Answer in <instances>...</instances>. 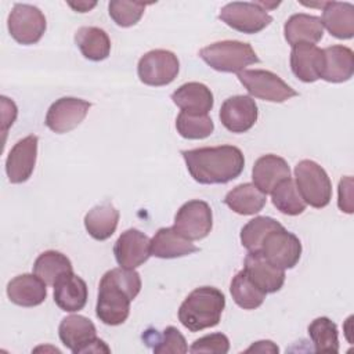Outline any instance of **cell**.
Segmentation results:
<instances>
[{
  "instance_id": "obj_37",
  "label": "cell",
  "mask_w": 354,
  "mask_h": 354,
  "mask_svg": "<svg viewBox=\"0 0 354 354\" xmlns=\"http://www.w3.org/2000/svg\"><path fill=\"white\" fill-rule=\"evenodd\" d=\"M147 4L144 3H137V1H124V0H112L108 4V12L109 17L113 19V22L118 26L122 28H129L136 25L144 11H145Z\"/></svg>"
},
{
  "instance_id": "obj_38",
  "label": "cell",
  "mask_w": 354,
  "mask_h": 354,
  "mask_svg": "<svg viewBox=\"0 0 354 354\" xmlns=\"http://www.w3.org/2000/svg\"><path fill=\"white\" fill-rule=\"evenodd\" d=\"M189 353H217L225 354L230 351V340L224 333H210L196 339L188 348Z\"/></svg>"
},
{
  "instance_id": "obj_34",
  "label": "cell",
  "mask_w": 354,
  "mask_h": 354,
  "mask_svg": "<svg viewBox=\"0 0 354 354\" xmlns=\"http://www.w3.org/2000/svg\"><path fill=\"white\" fill-rule=\"evenodd\" d=\"M308 336L317 353H339L337 326L328 317H318L308 325Z\"/></svg>"
},
{
  "instance_id": "obj_5",
  "label": "cell",
  "mask_w": 354,
  "mask_h": 354,
  "mask_svg": "<svg viewBox=\"0 0 354 354\" xmlns=\"http://www.w3.org/2000/svg\"><path fill=\"white\" fill-rule=\"evenodd\" d=\"M295 184L306 205L322 209L332 199V183L317 162L304 159L295 166Z\"/></svg>"
},
{
  "instance_id": "obj_1",
  "label": "cell",
  "mask_w": 354,
  "mask_h": 354,
  "mask_svg": "<svg viewBox=\"0 0 354 354\" xmlns=\"http://www.w3.org/2000/svg\"><path fill=\"white\" fill-rule=\"evenodd\" d=\"M141 290V278L134 268H112L106 271L98 286L95 314L111 326L123 324L130 314V303Z\"/></svg>"
},
{
  "instance_id": "obj_30",
  "label": "cell",
  "mask_w": 354,
  "mask_h": 354,
  "mask_svg": "<svg viewBox=\"0 0 354 354\" xmlns=\"http://www.w3.org/2000/svg\"><path fill=\"white\" fill-rule=\"evenodd\" d=\"M73 267L71 260L61 252L46 250L35 260L33 274L43 279L47 285L54 283L66 272H72Z\"/></svg>"
},
{
  "instance_id": "obj_25",
  "label": "cell",
  "mask_w": 354,
  "mask_h": 354,
  "mask_svg": "<svg viewBox=\"0 0 354 354\" xmlns=\"http://www.w3.org/2000/svg\"><path fill=\"white\" fill-rule=\"evenodd\" d=\"M171 100L181 111L198 115H207L214 104L210 88L199 82H189L180 86L171 94Z\"/></svg>"
},
{
  "instance_id": "obj_7",
  "label": "cell",
  "mask_w": 354,
  "mask_h": 354,
  "mask_svg": "<svg viewBox=\"0 0 354 354\" xmlns=\"http://www.w3.org/2000/svg\"><path fill=\"white\" fill-rule=\"evenodd\" d=\"M238 79L252 97L264 101L285 102L299 95V93L278 75L266 69H243L238 73Z\"/></svg>"
},
{
  "instance_id": "obj_35",
  "label": "cell",
  "mask_w": 354,
  "mask_h": 354,
  "mask_svg": "<svg viewBox=\"0 0 354 354\" xmlns=\"http://www.w3.org/2000/svg\"><path fill=\"white\" fill-rule=\"evenodd\" d=\"M279 227H282V224L275 218L267 216H257L242 227L241 243L248 252L259 253L266 235Z\"/></svg>"
},
{
  "instance_id": "obj_13",
  "label": "cell",
  "mask_w": 354,
  "mask_h": 354,
  "mask_svg": "<svg viewBox=\"0 0 354 354\" xmlns=\"http://www.w3.org/2000/svg\"><path fill=\"white\" fill-rule=\"evenodd\" d=\"M91 104L82 98L62 97L51 104L46 115V126L57 133L64 134L77 127L90 109Z\"/></svg>"
},
{
  "instance_id": "obj_42",
  "label": "cell",
  "mask_w": 354,
  "mask_h": 354,
  "mask_svg": "<svg viewBox=\"0 0 354 354\" xmlns=\"http://www.w3.org/2000/svg\"><path fill=\"white\" fill-rule=\"evenodd\" d=\"M68 4H69V7H72L76 12H87V11H90L91 8H94V7L97 6L95 1H77V3L69 1Z\"/></svg>"
},
{
  "instance_id": "obj_22",
  "label": "cell",
  "mask_w": 354,
  "mask_h": 354,
  "mask_svg": "<svg viewBox=\"0 0 354 354\" xmlns=\"http://www.w3.org/2000/svg\"><path fill=\"white\" fill-rule=\"evenodd\" d=\"M324 62L321 79L329 83H343L353 77L354 53L346 46H330L322 50Z\"/></svg>"
},
{
  "instance_id": "obj_40",
  "label": "cell",
  "mask_w": 354,
  "mask_h": 354,
  "mask_svg": "<svg viewBox=\"0 0 354 354\" xmlns=\"http://www.w3.org/2000/svg\"><path fill=\"white\" fill-rule=\"evenodd\" d=\"M1 120H3V133L6 134V131H7V129L10 127V126H12V123H14V120H15V118H17V113H18V111H17V106H15V104L10 100V98H7V97H4V95H1Z\"/></svg>"
},
{
  "instance_id": "obj_17",
  "label": "cell",
  "mask_w": 354,
  "mask_h": 354,
  "mask_svg": "<svg viewBox=\"0 0 354 354\" xmlns=\"http://www.w3.org/2000/svg\"><path fill=\"white\" fill-rule=\"evenodd\" d=\"M243 271L264 293L278 292L285 282V270L270 263L261 253L248 252L243 263Z\"/></svg>"
},
{
  "instance_id": "obj_32",
  "label": "cell",
  "mask_w": 354,
  "mask_h": 354,
  "mask_svg": "<svg viewBox=\"0 0 354 354\" xmlns=\"http://www.w3.org/2000/svg\"><path fill=\"white\" fill-rule=\"evenodd\" d=\"M272 205L283 214L297 216L306 210V202L300 196L292 177L281 181L271 192Z\"/></svg>"
},
{
  "instance_id": "obj_26",
  "label": "cell",
  "mask_w": 354,
  "mask_h": 354,
  "mask_svg": "<svg viewBox=\"0 0 354 354\" xmlns=\"http://www.w3.org/2000/svg\"><path fill=\"white\" fill-rule=\"evenodd\" d=\"M283 33L292 47L300 43L315 44L324 36V26L319 17L300 12L288 18L283 25Z\"/></svg>"
},
{
  "instance_id": "obj_36",
  "label": "cell",
  "mask_w": 354,
  "mask_h": 354,
  "mask_svg": "<svg viewBox=\"0 0 354 354\" xmlns=\"http://www.w3.org/2000/svg\"><path fill=\"white\" fill-rule=\"evenodd\" d=\"M177 133L187 140H202L214 130V123L209 115L188 113L181 111L176 119Z\"/></svg>"
},
{
  "instance_id": "obj_21",
  "label": "cell",
  "mask_w": 354,
  "mask_h": 354,
  "mask_svg": "<svg viewBox=\"0 0 354 354\" xmlns=\"http://www.w3.org/2000/svg\"><path fill=\"white\" fill-rule=\"evenodd\" d=\"M87 285L76 274L66 272L54 283V301L55 304L66 311L76 313L83 310L87 303Z\"/></svg>"
},
{
  "instance_id": "obj_18",
  "label": "cell",
  "mask_w": 354,
  "mask_h": 354,
  "mask_svg": "<svg viewBox=\"0 0 354 354\" xmlns=\"http://www.w3.org/2000/svg\"><path fill=\"white\" fill-rule=\"evenodd\" d=\"M290 177V169L288 162L274 153L260 156L253 166L252 178L253 184L263 192L271 194L272 189L283 180Z\"/></svg>"
},
{
  "instance_id": "obj_8",
  "label": "cell",
  "mask_w": 354,
  "mask_h": 354,
  "mask_svg": "<svg viewBox=\"0 0 354 354\" xmlns=\"http://www.w3.org/2000/svg\"><path fill=\"white\" fill-rule=\"evenodd\" d=\"M180 62L169 50H151L145 53L137 65L140 80L147 86L160 87L170 84L178 75Z\"/></svg>"
},
{
  "instance_id": "obj_33",
  "label": "cell",
  "mask_w": 354,
  "mask_h": 354,
  "mask_svg": "<svg viewBox=\"0 0 354 354\" xmlns=\"http://www.w3.org/2000/svg\"><path fill=\"white\" fill-rule=\"evenodd\" d=\"M142 339L148 346H152L155 354H184L188 351L185 337L174 326H167L162 333H158V330H145Z\"/></svg>"
},
{
  "instance_id": "obj_41",
  "label": "cell",
  "mask_w": 354,
  "mask_h": 354,
  "mask_svg": "<svg viewBox=\"0 0 354 354\" xmlns=\"http://www.w3.org/2000/svg\"><path fill=\"white\" fill-rule=\"evenodd\" d=\"M279 348L271 340H260L253 343L250 347L245 350V353H278Z\"/></svg>"
},
{
  "instance_id": "obj_11",
  "label": "cell",
  "mask_w": 354,
  "mask_h": 354,
  "mask_svg": "<svg viewBox=\"0 0 354 354\" xmlns=\"http://www.w3.org/2000/svg\"><path fill=\"white\" fill-rule=\"evenodd\" d=\"M259 253H261L274 266L282 270H289L300 260L301 242L293 232L288 231L282 225L266 235Z\"/></svg>"
},
{
  "instance_id": "obj_28",
  "label": "cell",
  "mask_w": 354,
  "mask_h": 354,
  "mask_svg": "<svg viewBox=\"0 0 354 354\" xmlns=\"http://www.w3.org/2000/svg\"><path fill=\"white\" fill-rule=\"evenodd\" d=\"M267 202V195L263 194L254 184L245 183L232 188L224 198V203L235 213L252 216L259 213Z\"/></svg>"
},
{
  "instance_id": "obj_27",
  "label": "cell",
  "mask_w": 354,
  "mask_h": 354,
  "mask_svg": "<svg viewBox=\"0 0 354 354\" xmlns=\"http://www.w3.org/2000/svg\"><path fill=\"white\" fill-rule=\"evenodd\" d=\"M119 223V210L109 202L94 206L84 216V228L95 241H105L113 235Z\"/></svg>"
},
{
  "instance_id": "obj_29",
  "label": "cell",
  "mask_w": 354,
  "mask_h": 354,
  "mask_svg": "<svg viewBox=\"0 0 354 354\" xmlns=\"http://www.w3.org/2000/svg\"><path fill=\"white\" fill-rule=\"evenodd\" d=\"M75 43L84 58L102 61L111 53V40L106 32L97 26H82L75 33Z\"/></svg>"
},
{
  "instance_id": "obj_9",
  "label": "cell",
  "mask_w": 354,
  "mask_h": 354,
  "mask_svg": "<svg viewBox=\"0 0 354 354\" xmlns=\"http://www.w3.org/2000/svg\"><path fill=\"white\" fill-rule=\"evenodd\" d=\"M218 18L230 28L246 35L259 33L272 22V17L259 4V1L228 3L220 10Z\"/></svg>"
},
{
  "instance_id": "obj_19",
  "label": "cell",
  "mask_w": 354,
  "mask_h": 354,
  "mask_svg": "<svg viewBox=\"0 0 354 354\" xmlns=\"http://www.w3.org/2000/svg\"><path fill=\"white\" fill-rule=\"evenodd\" d=\"M324 54L315 44L300 43L292 47L290 51V69L293 75L304 82L313 83L321 79Z\"/></svg>"
},
{
  "instance_id": "obj_2",
  "label": "cell",
  "mask_w": 354,
  "mask_h": 354,
  "mask_svg": "<svg viewBox=\"0 0 354 354\" xmlns=\"http://www.w3.org/2000/svg\"><path fill=\"white\" fill-rule=\"evenodd\" d=\"M181 155L191 177L199 184H227L245 167L243 153L234 145L187 149Z\"/></svg>"
},
{
  "instance_id": "obj_12",
  "label": "cell",
  "mask_w": 354,
  "mask_h": 354,
  "mask_svg": "<svg viewBox=\"0 0 354 354\" xmlns=\"http://www.w3.org/2000/svg\"><path fill=\"white\" fill-rule=\"evenodd\" d=\"M213 227L212 207L207 202L192 199L185 202L174 216L173 228L189 241H199L209 235Z\"/></svg>"
},
{
  "instance_id": "obj_14",
  "label": "cell",
  "mask_w": 354,
  "mask_h": 354,
  "mask_svg": "<svg viewBox=\"0 0 354 354\" xmlns=\"http://www.w3.org/2000/svg\"><path fill=\"white\" fill-rule=\"evenodd\" d=\"M218 116L228 131L245 133L257 122L259 108L250 95H234L223 102Z\"/></svg>"
},
{
  "instance_id": "obj_31",
  "label": "cell",
  "mask_w": 354,
  "mask_h": 354,
  "mask_svg": "<svg viewBox=\"0 0 354 354\" xmlns=\"http://www.w3.org/2000/svg\"><path fill=\"white\" fill-rule=\"evenodd\" d=\"M230 292L234 301L243 310H254L260 307L267 295L249 279L243 270L232 278Z\"/></svg>"
},
{
  "instance_id": "obj_15",
  "label": "cell",
  "mask_w": 354,
  "mask_h": 354,
  "mask_svg": "<svg viewBox=\"0 0 354 354\" xmlns=\"http://www.w3.org/2000/svg\"><path fill=\"white\" fill-rule=\"evenodd\" d=\"M37 136L30 134L19 140L8 152L6 173L12 184L25 183L32 176L37 158Z\"/></svg>"
},
{
  "instance_id": "obj_16",
  "label": "cell",
  "mask_w": 354,
  "mask_h": 354,
  "mask_svg": "<svg viewBox=\"0 0 354 354\" xmlns=\"http://www.w3.org/2000/svg\"><path fill=\"white\" fill-rule=\"evenodd\" d=\"M118 264L123 268H137L151 256V239L137 228L120 234L113 246Z\"/></svg>"
},
{
  "instance_id": "obj_6",
  "label": "cell",
  "mask_w": 354,
  "mask_h": 354,
  "mask_svg": "<svg viewBox=\"0 0 354 354\" xmlns=\"http://www.w3.org/2000/svg\"><path fill=\"white\" fill-rule=\"evenodd\" d=\"M58 335L62 344L73 354L111 353L105 342L97 337V329L87 317H65L58 326Z\"/></svg>"
},
{
  "instance_id": "obj_23",
  "label": "cell",
  "mask_w": 354,
  "mask_h": 354,
  "mask_svg": "<svg viewBox=\"0 0 354 354\" xmlns=\"http://www.w3.org/2000/svg\"><path fill=\"white\" fill-rule=\"evenodd\" d=\"M321 22L333 37L348 40L354 36V6L347 1H325Z\"/></svg>"
},
{
  "instance_id": "obj_24",
  "label": "cell",
  "mask_w": 354,
  "mask_h": 354,
  "mask_svg": "<svg viewBox=\"0 0 354 354\" xmlns=\"http://www.w3.org/2000/svg\"><path fill=\"white\" fill-rule=\"evenodd\" d=\"M198 250V246H195L189 239L180 235L173 227L159 228L151 239V256L159 259L184 257Z\"/></svg>"
},
{
  "instance_id": "obj_39",
  "label": "cell",
  "mask_w": 354,
  "mask_h": 354,
  "mask_svg": "<svg viewBox=\"0 0 354 354\" xmlns=\"http://www.w3.org/2000/svg\"><path fill=\"white\" fill-rule=\"evenodd\" d=\"M337 206L342 212L351 214L354 212V199H353V177L346 176L339 181V199Z\"/></svg>"
},
{
  "instance_id": "obj_3",
  "label": "cell",
  "mask_w": 354,
  "mask_h": 354,
  "mask_svg": "<svg viewBox=\"0 0 354 354\" xmlns=\"http://www.w3.org/2000/svg\"><path fill=\"white\" fill-rule=\"evenodd\" d=\"M225 307L224 293L214 286L194 289L178 308V321L191 332L216 326Z\"/></svg>"
},
{
  "instance_id": "obj_20",
  "label": "cell",
  "mask_w": 354,
  "mask_h": 354,
  "mask_svg": "<svg viewBox=\"0 0 354 354\" xmlns=\"http://www.w3.org/2000/svg\"><path fill=\"white\" fill-rule=\"evenodd\" d=\"M8 299L21 307H36L47 297V283L36 274H21L7 285Z\"/></svg>"
},
{
  "instance_id": "obj_4",
  "label": "cell",
  "mask_w": 354,
  "mask_h": 354,
  "mask_svg": "<svg viewBox=\"0 0 354 354\" xmlns=\"http://www.w3.org/2000/svg\"><path fill=\"white\" fill-rule=\"evenodd\" d=\"M199 57L214 71L239 73L260 59L249 43L223 40L212 43L199 51Z\"/></svg>"
},
{
  "instance_id": "obj_10",
  "label": "cell",
  "mask_w": 354,
  "mask_h": 354,
  "mask_svg": "<svg viewBox=\"0 0 354 354\" xmlns=\"http://www.w3.org/2000/svg\"><path fill=\"white\" fill-rule=\"evenodd\" d=\"M11 37L24 46L37 43L46 32V17L35 6L17 3L7 19Z\"/></svg>"
}]
</instances>
